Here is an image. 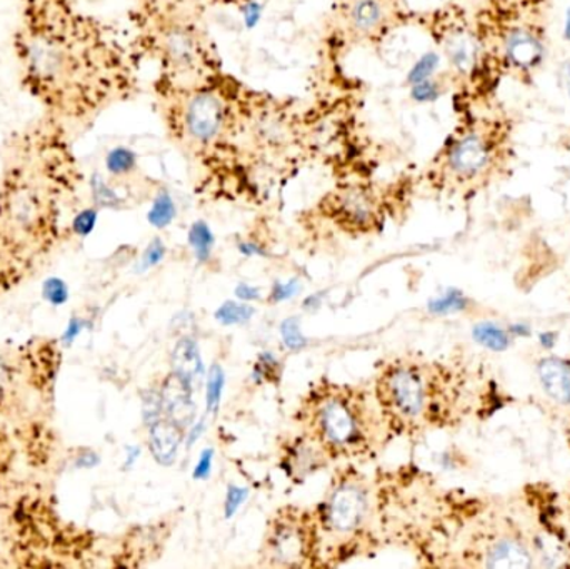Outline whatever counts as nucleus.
<instances>
[{
	"label": "nucleus",
	"instance_id": "1",
	"mask_svg": "<svg viewBox=\"0 0 570 569\" xmlns=\"http://www.w3.org/2000/svg\"><path fill=\"white\" fill-rule=\"evenodd\" d=\"M12 47L23 90L42 116L67 129L96 119L132 89L126 47L77 0H20Z\"/></svg>",
	"mask_w": 570,
	"mask_h": 569
},
{
	"label": "nucleus",
	"instance_id": "2",
	"mask_svg": "<svg viewBox=\"0 0 570 569\" xmlns=\"http://www.w3.org/2000/svg\"><path fill=\"white\" fill-rule=\"evenodd\" d=\"M80 180L62 124L42 116L12 137L0 179V256H12L13 281L56 246Z\"/></svg>",
	"mask_w": 570,
	"mask_h": 569
},
{
	"label": "nucleus",
	"instance_id": "3",
	"mask_svg": "<svg viewBox=\"0 0 570 569\" xmlns=\"http://www.w3.org/2000/svg\"><path fill=\"white\" fill-rule=\"evenodd\" d=\"M459 120L429 179L442 193L472 196L512 173L518 157V120L499 97L459 106Z\"/></svg>",
	"mask_w": 570,
	"mask_h": 569
},
{
	"label": "nucleus",
	"instance_id": "4",
	"mask_svg": "<svg viewBox=\"0 0 570 569\" xmlns=\"http://www.w3.org/2000/svg\"><path fill=\"white\" fill-rule=\"evenodd\" d=\"M552 0H479L471 12L485 67L504 80L532 86L549 52Z\"/></svg>",
	"mask_w": 570,
	"mask_h": 569
},
{
	"label": "nucleus",
	"instance_id": "5",
	"mask_svg": "<svg viewBox=\"0 0 570 569\" xmlns=\"http://www.w3.org/2000/svg\"><path fill=\"white\" fill-rule=\"evenodd\" d=\"M301 420L332 460L367 453L381 431L377 413L364 393L332 383L311 390L302 403Z\"/></svg>",
	"mask_w": 570,
	"mask_h": 569
},
{
	"label": "nucleus",
	"instance_id": "6",
	"mask_svg": "<svg viewBox=\"0 0 570 569\" xmlns=\"http://www.w3.org/2000/svg\"><path fill=\"white\" fill-rule=\"evenodd\" d=\"M375 400L389 423L412 426L432 410L431 380L419 364L394 361L379 374Z\"/></svg>",
	"mask_w": 570,
	"mask_h": 569
},
{
	"label": "nucleus",
	"instance_id": "7",
	"mask_svg": "<svg viewBox=\"0 0 570 569\" xmlns=\"http://www.w3.org/2000/svg\"><path fill=\"white\" fill-rule=\"evenodd\" d=\"M371 510V490L365 481L352 471L337 474L318 504L317 524L332 537H354L364 530Z\"/></svg>",
	"mask_w": 570,
	"mask_h": 569
},
{
	"label": "nucleus",
	"instance_id": "8",
	"mask_svg": "<svg viewBox=\"0 0 570 569\" xmlns=\"http://www.w3.org/2000/svg\"><path fill=\"white\" fill-rule=\"evenodd\" d=\"M317 543L314 520L305 517L301 510L287 508L271 523L264 545V558L273 567H312Z\"/></svg>",
	"mask_w": 570,
	"mask_h": 569
},
{
	"label": "nucleus",
	"instance_id": "9",
	"mask_svg": "<svg viewBox=\"0 0 570 569\" xmlns=\"http://www.w3.org/2000/svg\"><path fill=\"white\" fill-rule=\"evenodd\" d=\"M227 109L217 94L199 90L187 97L180 110V130L197 146L216 143L226 127Z\"/></svg>",
	"mask_w": 570,
	"mask_h": 569
},
{
	"label": "nucleus",
	"instance_id": "10",
	"mask_svg": "<svg viewBox=\"0 0 570 569\" xmlns=\"http://www.w3.org/2000/svg\"><path fill=\"white\" fill-rule=\"evenodd\" d=\"M328 209L335 223L348 233H368L381 219V209L374 194L361 187L341 190L332 197Z\"/></svg>",
	"mask_w": 570,
	"mask_h": 569
},
{
	"label": "nucleus",
	"instance_id": "11",
	"mask_svg": "<svg viewBox=\"0 0 570 569\" xmlns=\"http://www.w3.org/2000/svg\"><path fill=\"white\" fill-rule=\"evenodd\" d=\"M332 460L324 447L311 433L291 438L281 448L279 468L287 480L295 484L324 470Z\"/></svg>",
	"mask_w": 570,
	"mask_h": 569
},
{
	"label": "nucleus",
	"instance_id": "12",
	"mask_svg": "<svg viewBox=\"0 0 570 569\" xmlns=\"http://www.w3.org/2000/svg\"><path fill=\"white\" fill-rule=\"evenodd\" d=\"M157 49L174 69H193L203 62V43L190 27L166 26L157 30Z\"/></svg>",
	"mask_w": 570,
	"mask_h": 569
},
{
	"label": "nucleus",
	"instance_id": "13",
	"mask_svg": "<svg viewBox=\"0 0 570 569\" xmlns=\"http://www.w3.org/2000/svg\"><path fill=\"white\" fill-rule=\"evenodd\" d=\"M170 373L184 381L190 390L197 391L206 380V364L200 353L199 341L193 334H184L174 344L170 354Z\"/></svg>",
	"mask_w": 570,
	"mask_h": 569
},
{
	"label": "nucleus",
	"instance_id": "14",
	"mask_svg": "<svg viewBox=\"0 0 570 569\" xmlns=\"http://www.w3.org/2000/svg\"><path fill=\"white\" fill-rule=\"evenodd\" d=\"M163 396L164 416L183 426L184 430L197 420V406L194 403V393L176 374L170 373L159 386Z\"/></svg>",
	"mask_w": 570,
	"mask_h": 569
},
{
	"label": "nucleus",
	"instance_id": "15",
	"mask_svg": "<svg viewBox=\"0 0 570 569\" xmlns=\"http://www.w3.org/2000/svg\"><path fill=\"white\" fill-rule=\"evenodd\" d=\"M149 451L160 467H173L186 443V430L169 418H160L149 428Z\"/></svg>",
	"mask_w": 570,
	"mask_h": 569
},
{
	"label": "nucleus",
	"instance_id": "16",
	"mask_svg": "<svg viewBox=\"0 0 570 569\" xmlns=\"http://www.w3.org/2000/svg\"><path fill=\"white\" fill-rule=\"evenodd\" d=\"M391 13L389 0H351L345 7V19L352 32L372 37L385 29Z\"/></svg>",
	"mask_w": 570,
	"mask_h": 569
},
{
	"label": "nucleus",
	"instance_id": "17",
	"mask_svg": "<svg viewBox=\"0 0 570 569\" xmlns=\"http://www.w3.org/2000/svg\"><path fill=\"white\" fill-rule=\"evenodd\" d=\"M539 380L546 394L559 404H570V364L559 357L542 360L538 367Z\"/></svg>",
	"mask_w": 570,
	"mask_h": 569
},
{
	"label": "nucleus",
	"instance_id": "18",
	"mask_svg": "<svg viewBox=\"0 0 570 569\" xmlns=\"http://www.w3.org/2000/svg\"><path fill=\"white\" fill-rule=\"evenodd\" d=\"M531 555L521 541L504 538L495 541L485 555V567L498 569H524L531 567Z\"/></svg>",
	"mask_w": 570,
	"mask_h": 569
},
{
	"label": "nucleus",
	"instance_id": "19",
	"mask_svg": "<svg viewBox=\"0 0 570 569\" xmlns=\"http://www.w3.org/2000/svg\"><path fill=\"white\" fill-rule=\"evenodd\" d=\"M284 366L273 351H263L257 354L256 363L250 371V380L257 386L264 384H279L283 381Z\"/></svg>",
	"mask_w": 570,
	"mask_h": 569
},
{
	"label": "nucleus",
	"instance_id": "20",
	"mask_svg": "<svg viewBox=\"0 0 570 569\" xmlns=\"http://www.w3.org/2000/svg\"><path fill=\"white\" fill-rule=\"evenodd\" d=\"M254 316H256V307L239 300L224 301L214 313V320L224 327L244 326V324L250 323Z\"/></svg>",
	"mask_w": 570,
	"mask_h": 569
},
{
	"label": "nucleus",
	"instance_id": "21",
	"mask_svg": "<svg viewBox=\"0 0 570 569\" xmlns=\"http://www.w3.org/2000/svg\"><path fill=\"white\" fill-rule=\"evenodd\" d=\"M187 243H189L194 256L200 264L209 263L214 246H216V236H214L209 224L204 223V220H196L190 226L189 234H187Z\"/></svg>",
	"mask_w": 570,
	"mask_h": 569
},
{
	"label": "nucleus",
	"instance_id": "22",
	"mask_svg": "<svg viewBox=\"0 0 570 569\" xmlns=\"http://www.w3.org/2000/svg\"><path fill=\"white\" fill-rule=\"evenodd\" d=\"M206 414L216 416L223 403L224 391H226V371L220 364H213L207 371L206 380Z\"/></svg>",
	"mask_w": 570,
	"mask_h": 569
},
{
	"label": "nucleus",
	"instance_id": "23",
	"mask_svg": "<svg viewBox=\"0 0 570 569\" xmlns=\"http://www.w3.org/2000/svg\"><path fill=\"white\" fill-rule=\"evenodd\" d=\"M176 216L177 207L173 196L167 190H163L154 199L153 207H150L149 214H147V220L156 229H166V227L174 223Z\"/></svg>",
	"mask_w": 570,
	"mask_h": 569
},
{
	"label": "nucleus",
	"instance_id": "24",
	"mask_svg": "<svg viewBox=\"0 0 570 569\" xmlns=\"http://www.w3.org/2000/svg\"><path fill=\"white\" fill-rule=\"evenodd\" d=\"M472 336L481 346L491 351H505L511 344L508 331L501 330L492 323H481L472 330Z\"/></svg>",
	"mask_w": 570,
	"mask_h": 569
},
{
	"label": "nucleus",
	"instance_id": "25",
	"mask_svg": "<svg viewBox=\"0 0 570 569\" xmlns=\"http://www.w3.org/2000/svg\"><path fill=\"white\" fill-rule=\"evenodd\" d=\"M137 169V156L127 147H116L106 157V170L112 177L130 176Z\"/></svg>",
	"mask_w": 570,
	"mask_h": 569
},
{
	"label": "nucleus",
	"instance_id": "26",
	"mask_svg": "<svg viewBox=\"0 0 570 569\" xmlns=\"http://www.w3.org/2000/svg\"><path fill=\"white\" fill-rule=\"evenodd\" d=\"M469 301L464 293L459 290H449L442 296L429 301V313L434 316H449V314L461 313L468 307Z\"/></svg>",
	"mask_w": 570,
	"mask_h": 569
},
{
	"label": "nucleus",
	"instance_id": "27",
	"mask_svg": "<svg viewBox=\"0 0 570 569\" xmlns=\"http://www.w3.org/2000/svg\"><path fill=\"white\" fill-rule=\"evenodd\" d=\"M281 341L291 353H298L308 346L307 336L302 331V321L298 316L285 317L279 326Z\"/></svg>",
	"mask_w": 570,
	"mask_h": 569
},
{
	"label": "nucleus",
	"instance_id": "28",
	"mask_svg": "<svg viewBox=\"0 0 570 569\" xmlns=\"http://www.w3.org/2000/svg\"><path fill=\"white\" fill-rule=\"evenodd\" d=\"M164 418L163 396L159 387H150L142 396V420L147 428Z\"/></svg>",
	"mask_w": 570,
	"mask_h": 569
},
{
	"label": "nucleus",
	"instance_id": "29",
	"mask_svg": "<svg viewBox=\"0 0 570 569\" xmlns=\"http://www.w3.org/2000/svg\"><path fill=\"white\" fill-rule=\"evenodd\" d=\"M250 490L243 484H229L226 491V498H224V517L226 520H233L240 508L244 507L247 500H249Z\"/></svg>",
	"mask_w": 570,
	"mask_h": 569
},
{
	"label": "nucleus",
	"instance_id": "30",
	"mask_svg": "<svg viewBox=\"0 0 570 569\" xmlns=\"http://www.w3.org/2000/svg\"><path fill=\"white\" fill-rule=\"evenodd\" d=\"M167 254V246L156 237L147 244L146 251H144L142 257H140L139 264H137V273H147V271L154 269L163 263L164 257Z\"/></svg>",
	"mask_w": 570,
	"mask_h": 569
},
{
	"label": "nucleus",
	"instance_id": "31",
	"mask_svg": "<svg viewBox=\"0 0 570 569\" xmlns=\"http://www.w3.org/2000/svg\"><path fill=\"white\" fill-rule=\"evenodd\" d=\"M301 291L302 283L297 277H292V279L288 281H276L273 287H271L269 303L281 304L284 303V301L294 300Z\"/></svg>",
	"mask_w": 570,
	"mask_h": 569
},
{
	"label": "nucleus",
	"instance_id": "32",
	"mask_svg": "<svg viewBox=\"0 0 570 569\" xmlns=\"http://www.w3.org/2000/svg\"><path fill=\"white\" fill-rule=\"evenodd\" d=\"M97 223V209H82L80 213L76 214V217L72 219V230L77 234V236L86 237L92 233L94 227H96Z\"/></svg>",
	"mask_w": 570,
	"mask_h": 569
},
{
	"label": "nucleus",
	"instance_id": "33",
	"mask_svg": "<svg viewBox=\"0 0 570 569\" xmlns=\"http://www.w3.org/2000/svg\"><path fill=\"white\" fill-rule=\"evenodd\" d=\"M214 458H216V451H214L213 448H207V450H204L203 453L199 454V460H197L193 471L194 480H209L214 470Z\"/></svg>",
	"mask_w": 570,
	"mask_h": 569
},
{
	"label": "nucleus",
	"instance_id": "34",
	"mask_svg": "<svg viewBox=\"0 0 570 569\" xmlns=\"http://www.w3.org/2000/svg\"><path fill=\"white\" fill-rule=\"evenodd\" d=\"M435 63H438V57L434 53H428V56L422 57L417 63H415L414 69L409 73V84H419L422 80L428 79L431 76L432 70H434Z\"/></svg>",
	"mask_w": 570,
	"mask_h": 569
},
{
	"label": "nucleus",
	"instance_id": "35",
	"mask_svg": "<svg viewBox=\"0 0 570 569\" xmlns=\"http://www.w3.org/2000/svg\"><path fill=\"white\" fill-rule=\"evenodd\" d=\"M411 94L419 102H428V100L435 99L441 94V90H439L438 82L425 79L422 82L414 84Z\"/></svg>",
	"mask_w": 570,
	"mask_h": 569
},
{
	"label": "nucleus",
	"instance_id": "36",
	"mask_svg": "<svg viewBox=\"0 0 570 569\" xmlns=\"http://www.w3.org/2000/svg\"><path fill=\"white\" fill-rule=\"evenodd\" d=\"M43 294H46L47 301H50V303L62 304L67 301V286L62 281L53 277V279H49L43 284Z\"/></svg>",
	"mask_w": 570,
	"mask_h": 569
},
{
	"label": "nucleus",
	"instance_id": "37",
	"mask_svg": "<svg viewBox=\"0 0 570 569\" xmlns=\"http://www.w3.org/2000/svg\"><path fill=\"white\" fill-rule=\"evenodd\" d=\"M207 430V414L206 416L197 418L193 424L186 430V443H184V448L186 450H190V448L196 447L199 443L200 438L204 436Z\"/></svg>",
	"mask_w": 570,
	"mask_h": 569
},
{
	"label": "nucleus",
	"instance_id": "38",
	"mask_svg": "<svg viewBox=\"0 0 570 569\" xmlns=\"http://www.w3.org/2000/svg\"><path fill=\"white\" fill-rule=\"evenodd\" d=\"M234 294H236L237 300L243 301V303H256V301L263 297L261 287L253 286V284L249 283L237 284Z\"/></svg>",
	"mask_w": 570,
	"mask_h": 569
},
{
	"label": "nucleus",
	"instance_id": "39",
	"mask_svg": "<svg viewBox=\"0 0 570 569\" xmlns=\"http://www.w3.org/2000/svg\"><path fill=\"white\" fill-rule=\"evenodd\" d=\"M239 253L246 257H267L269 253H267L266 247L263 244L256 243V241H243V243L237 246Z\"/></svg>",
	"mask_w": 570,
	"mask_h": 569
},
{
	"label": "nucleus",
	"instance_id": "40",
	"mask_svg": "<svg viewBox=\"0 0 570 569\" xmlns=\"http://www.w3.org/2000/svg\"><path fill=\"white\" fill-rule=\"evenodd\" d=\"M324 291H317V293H312L311 296H307L302 301V310L307 311V313H315V311H318L324 306Z\"/></svg>",
	"mask_w": 570,
	"mask_h": 569
},
{
	"label": "nucleus",
	"instance_id": "41",
	"mask_svg": "<svg viewBox=\"0 0 570 569\" xmlns=\"http://www.w3.org/2000/svg\"><path fill=\"white\" fill-rule=\"evenodd\" d=\"M244 19H246L247 27L253 29L261 19V7L257 6L256 2L247 3L246 9H244Z\"/></svg>",
	"mask_w": 570,
	"mask_h": 569
},
{
	"label": "nucleus",
	"instance_id": "42",
	"mask_svg": "<svg viewBox=\"0 0 570 569\" xmlns=\"http://www.w3.org/2000/svg\"><path fill=\"white\" fill-rule=\"evenodd\" d=\"M140 453H142V451H140L139 447H132L127 450V468L134 467V464H136V461L140 458Z\"/></svg>",
	"mask_w": 570,
	"mask_h": 569
},
{
	"label": "nucleus",
	"instance_id": "43",
	"mask_svg": "<svg viewBox=\"0 0 570 569\" xmlns=\"http://www.w3.org/2000/svg\"><path fill=\"white\" fill-rule=\"evenodd\" d=\"M556 337H558V334L556 333H544L541 334V344L544 347H552L556 344Z\"/></svg>",
	"mask_w": 570,
	"mask_h": 569
},
{
	"label": "nucleus",
	"instance_id": "44",
	"mask_svg": "<svg viewBox=\"0 0 570 569\" xmlns=\"http://www.w3.org/2000/svg\"><path fill=\"white\" fill-rule=\"evenodd\" d=\"M511 333L521 334V336H528L529 331L528 327L522 326V324H515V326H512Z\"/></svg>",
	"mask_w": 570,
	"mask_h": 569
},
{
	"label": "nucleus",
	"instance_id": "45",
	"mask_svg": "<svg viewBox=\"0 0 570 569\" xmlns=\"http://www.w3.org/2000/svg\"><path fill=\"white\" fill-rule=\"evenodd\" d=\"M6 441H3V438L0 436V467L6 463Z\"/></svg>",
	"mask_w": 570,
	"mask_h": 569
},
{
	"label": "nucleus",
	"instance_id": "46",
	"mask_svg": "<svg viewBox=\"0 0 570 569\" xmlns=\"http://www.w3.org/2000/svg\"><path fill=\"white\" fill-rule=\"evenodd\" d=\"M562 146L570 147V130L568 134H564V139H562Z\"/></svg>",
	"mask_w": 570,
	"mask_h": 569
},
{
	"label": "nucleus",
	"instance_id": "47",
	"mask_svg": "<svg viewBox=\"0 0 570 569\" xmlns=\"http://www.w3.org/2000/svg\"><path fill=\"white\" fill-rule=\"evenodd\" d=\"M140 2H142L144 6H147V3L156 2V0H140Z\"/></svg>",
	"mask_w": 570,
	"mask_h": 569
}]
</instances>
